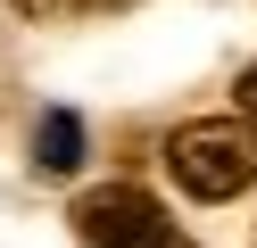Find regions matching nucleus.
<instances>
[{"mask_svg": "<svg viewBox=\"0 0 257 248\" xmlns=\"http://www.w3.org/2000/svg\"><path fill=\"white\" fill-rule=\"evenodd\" d=\"M166 182L199 207H224L257 182V116H191L166 132Z\"/></svg>", "mask_w": 257, "mask_h": 248, "instance_id": "nucleus-1", "label": "nucleus"}, {"mask_svg": "<svg viewBox=\"0 0 257 248\" xmlns=\"http://www.w3.org/2000/svg\"><path fill=\"white\" fill-rule=\"evenodd\" d=\"M75 240L83 248H199L150 190H133V182H100V190L75 198Z\"/></svg>", "mask_w": 257, "mask_h": 248, "instance_id": "nucleus-2", "label": "nucleus"}, {"mask_svg": "<svg viewBox=\"0 0 257 248\" xmlns=\"http://www.w3.org/2000/svg\"><path fill=\"white\" fill-rule=\"evenodd\" d=\"M34 165H42V174H75V165H83V124H75V116H42Z\"/></svg>", "mask_w": 257, "mask_h": 248, "instance_id": "nucleus-3", "label": "nucleus"}, {"mask_svg": "<svg viewBox=\"0 0 257 248\" xmlns=\"http://www.w3.org/2000/svg\"><path fill=\"white\" fill-rule=\"evenodd\" d=\"M25 17H42V25H67V17H108V9H124V0H17Z\"/></svg>", "mask_w": 257, "mask_h": 248, "instance_id": "nucleus-4", "label": "nucleus"}, {"mask_svg": "<svg viewBox=\"0 0 257 248\" xmlns=\"http://www.w3.org/2000/svg\"><path fill=\"white\" fill-rule=\"evenodd\" d=\"M240 108L257 116V66H249V75H240Z\"/></svg>", "mask_w": 257, "mask_h": 248, "instance_id": "nucleus-5", "label": "nucleus"}]
</instances>
